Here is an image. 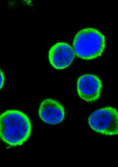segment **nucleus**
Masks as SVG:
<instances>
[{"label": "nucleus", "mask_w": 118, "mask_h": 167, "mask_svg": "<svg viewBox=\"0 0 118 167\" xmlns=\"http://www.w3.org/2000/svg\"><path fill=\"white\" fill-rule=\"evenodd\" d=\"M31 122L19 111L7 110L0 116V137L12 146L22 145L31 133Z\"/></svg>", "instance_id": "1"}, {"label": "nucleus", "mask_w": 118, "mask_h": 167, "mask_svg": "<svg viewBox=\"0 0 118 167\" xmlns=\"http://www.w3.org/2000/svg\"><path fill=\"white\" fill-rule=\"evenodd\" d=\"M75 54L85 60H92L101 56L105 48V37L96 29L86 28L78 32L74 39Z\"/></svg>", "instance_id": "2"}, {"label": "nucleus", "mask_w": 118, "mask_h": 167, "mask_svg": "<svg viewBox=\"0 0 118 167\" xmlns=\"http://www.w3.org/2000/svg\"><path fill=\"white\" fill-rule=\"evenodd\" d=\"M88 122L96 132L106 136L118 134V111L106 107L96 110L90 115Z\"/></svg>", "instance_id": "3"}, {"label": "nucleus", "mask_w": 118, "mask_h": 167, "mask_svg": "<svg viewBox=\"0 0 118 167\" xmlns=\"http://www.w3.org/2000/svg\"><path fill=\"white\" fill-rule=\"evenodd\" d=\"M103 84L97 76L87 74L80 77L77 82V91L80 98L92 102L100 97Z\"/></svg>", "instance_id": "4"}, {"label": "nucleus", "mask_w": 118, "mask_h": 167, "mask_svg": "<svg viewBox=\"0 0 118 167\" xmlns=\"http://www.w3.org/2000/svg\"><path fill=\"white\" fill-rule=\"evenodd\" d=\"M49 59L51 65L57 70L65 68L71 64L75 56L72 47L63 42L53 45L49 51Z\"/></svg>", "instance_id": "5"}, {"label": "nucleus", "mask_w": 118, "mask_h": 167, "mask_svg": "<svg viewBox=\"0 0 118 167\" xmlns=\"http://www.w3.org/2000/svg\"><path fill=\"white\" fill-rule=\"evenodd\" d=\"M40 118L45 123L56 125L62 122L65 118V111L60 103L52 99L44 100L39 106Z\"/></svg>", "instance_id": "6"}, {"label": "nucleus", "mask_w": 118, "mask_h": 167, "mask_svg": "<svg viewBox=\"0 0 118 167\" xmlns=\"http://www.w3.org/2000/svg\"><path fill=\"white\" fill-rule=\"evenodd\" d=\"M5 81V77L3 73L0 70V89L3 87Z\"/></svg>", "instance_id": "7"}]
</instances>
